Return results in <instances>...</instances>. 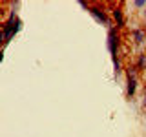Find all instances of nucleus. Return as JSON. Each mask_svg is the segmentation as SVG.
Returning <instances> with one entry per match:
<instances>
[{"label": "nucleus", "instance_id": "nucleus-9", "mask_svg": "<svg viewBox=\"0 0 146 137\" xmlns=\"http://www.w3.org/2000/svg\"><path fill=\"white\" fill-rule=\"evenodd\" d=\"M133 6H135V7H144V9H146V0H135Z\"/></svg>", "mask_w": 146, "mask_h": 137}, {"label": "nucleus", "instance_id": "nucleus-6", "mask_svg": "<svg viewBox=\"0 0 146 137\" xmlns=\"http://www.w3.org/2000/svg\"><path fill=\"white\" fill-rule=\"evenodd\" d=\"M113 18H115L117 26L121 27V26H122V11H121L119 7H115V9H113Z\"/></svg>", "mask_w": 146, "mask_h": 137}, {"label": "nucleus", "instance_id": "nucleus-7", "mask_svg": "<svg viewBox=\"0 0 146 137\" xmlns=\"http://www.w3.org/2000/svg\"><path fill=\"white\" fill-rule=\"evenodd\" d=\"M146 66V55H139V61H137V70H143V68Z\"/></svg>", "mask_w": 146, "mask_h": 137}, {"label": "nucleus", "instance_id": "nucleus-11", "mask_svg": "<svg viewBox=\"0 0 146 137\" xmlns=\"http://www.w3.org/2000/svg\"><path fill=\"white\" fill-rule=\"evenodd\" d=\"M144 17H146V9H144Z\"/></svg>", "mask_w": 146, "mask_h": 137}, {"label": "nucleus", "instance_id": "nucleus-10", "mask_svg": "<svg viewBox=\"0 0 146 137\" xmlns=\"http://www.w3.org/2000/svg\"><path fill=\"white\" fill-rule=\"evenodd\" d=\"M143 104H144V106H146V97H144V100H143Z\"/></svg>", "mask_w": 146, "mask_h": 137}, {"label": "nucleus", "instance_id": "nucleus-1", "mask_svg": "<svg viewBox=\"0 0 146 137\" xmlns=\"http://www.w3.org/2000/svg\"><path fill=\"white\" fill-rule=\"evenodd\" d=\"M20 29H22V22L17 18L15 11H13L11 15H9V20L2 26V40H4V44H7Z\"/></svg>", "mask_w": 146, "mask_h": 137}, {"label": "nucleus", "instance_id": "nucleus-2", "mask_svg": "<svg viewBox=\"0 0 146 137\" xmlns=\"http://www.w3.org/2000/svg\"><path fill=\"white\" fill-rule=\"evenodd\" d=\"M108 49L113 59H117V49H119V33L115 29H110L108 33Z\"/></svg>", "mask_w": 146, "mask_h": 137}, {"label": "nucleus", "instance_id": "nucleus-3", "mask_svg": "<svg viewBox=\"0 0 146 137\" xmlns=\"http://www.w3.org/2000/svg\"><path fill=\"white\" fill-rule=\"evenodd\" d=\"M88 11L91 13V15H93V18H95V20H97V22H100V24H104V26H110V24H111V22H110V18L106 17V13H104L100 7H97V6H90V9H88Z\"/></svg>", "mask_w": 146, "mask_h": 137}, {"label": "nucleus", "instance_id": "nucleus-5", "mask_svg": "<svg viewBox=\"0 0 146 137\" xmlns=\"http://www.w3.org/2000/svg\"><path fill=\"white\" fill-rule=\"evenodd\" d=\"M133 40L137 44H143L144 42V31L143 29H133Z\"/></svg>", "mask_w": 146, "mask_h": 137}, {"label": "nucleus", "instance_id": "nucleus-4", "mask_svg": "<svg viewBox=\"0 0 146 137\" xmlns=\"http://www.w3.org/2000/svg\"><path fill=\"white\" fill-rule=\"evenodd\" d=\"M135 90H137V79H128V88H126L128 95H130V97H133V95H135Z\"/></svg>", "mask_w": 146, "mask_h": 137}, {"label": "nucleus", "instance_id": "nucleus-8", "mask_svg": "<svg viewBox=\"0 0 146 137\" xmlns=\"http://www.w3.org/2000/svg\"><path fill=\"white\" fill-rule=\"evenodd\" d=\"M113 68H115V75L121 73V62H119V59H113Z\"/></svg>", "mask_w": 146, "mask_h": 137}]
</instances>
